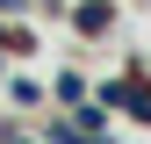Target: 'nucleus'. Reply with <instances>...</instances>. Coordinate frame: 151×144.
<instances>
[{
  "instance_id": "1",
  "label": "nucleus",
  "mask_w": 151,
  "mask_h": 144,
  "mask_svg": "<svg viewBox=\"0 0 151 144\" xmlns=\"http://www.w3.org/2000/svg\"><path fill=\"white\" fill-rule=\"evenodd\" d=\"M72 29L79 36H108L115 29V7H108V0H79V7H72Z\"/></svg>"
},
{
  "instance_id": "2",
  "label": "nucleus",
  "mask_w": 151,
  "mask_h": 144,
  "mask_svg": "<svg viewBox=\"0 0 151 144\" xmlns=\"http://www.w3.org/2000/svg\"><path fill=\"white\" fill-rule=\"evenodd\" d=\"M86 94H93V86H86V79H79V72H58V101H72V108H79V101H86Z\"/></svg>"
},
{
  "instance_id": "3",
  "label": "nucleus",
  "mask_w": 151,
  "mask_h": 144,
  "mask_svg": "<svg viewBox=\"0 0 151 144\" xmlns=\"http://www.w3.org/2000/svg\"><path fill=\"white\" fill-rule=\"evenodd\" d=\"M0 14H22V0H0Z\"/></svg>"
}]
</instances>
